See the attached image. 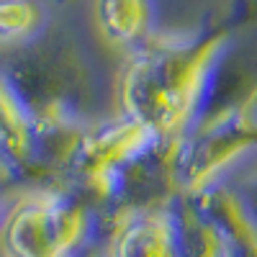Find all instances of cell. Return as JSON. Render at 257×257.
<instances>
[{
    "label": "cell",
    "mask_w": 257,
    "mask_h": 257,
    "mask_svg": "<svg viewBox=\"0 0 257 257\" xmlns=\"http://www.w3.org/2000/svg\"><path fill=\"white\" fill-rule=\"evenodd\" d=\"M0 170L13 180H31L44 173L34 128L0 82Z\"/></svg>",
    "instance_id": "cell-8"
},
{
    "label": "cell",
    "mask_w": 257,
    "mask_h": 257,
    "mask_svg": "<svg viewBox=\"0 0 257 257\" xmlns=\"http://www.w3.org/2000/svg\"><path fill=\"white\" fill-rule=\"evenodd\" d=\"M0 82L34 128L44 167H62L75 139L88 132L90 75L64 34L0 44Z\"/></svg>",
    "instance_id": "cell-3"
},
{
    "label": "cell",
    "mask_w": 257,
    "mask_h": 257,
    "mask_svg": "<svg viewBox=\"0 0 257 257\" xmlns=\"http://www.w3.org/2000/svg\"><path fill=\"white\" fill-rule=\"evenodd\" d=\"M41 8L34 0H0V44H21L39 34Z\"/></svg>",
    "instance_id": "cell-10"
},
{
    "label": "cell",
    "mask_w": 257,
    "mask_h": 257,
    "mask_svg": "<svg viewBox=\"0 0 257 257\" xmlns=\"http://www.w3.org/2000/svg\"><path fill=\"white\" fill-rule=\"evenodd\" d=\"M254 3H257V0H254Z\"/></svg>",
    "instance_id": "cell-13"
},
{
    "label": "cell",
    "mask_w": 257,
    "mask_h": 257,
    "mask_svg": "<svg viewBox=\"0 0 257 257\" xmlns=\"http://www.w3.org/2000/svg\"><path fill=\"white\" fill-rule=\"evenodd\" d=\"M90 234V211L77 193L41 188L21 196L0 224L6 257H80Z\"/></svg>",
    "instance_id": "cell-5"
},
{
    "label": "cell",
    "mask_w": 257,
    "mask_h": 257,
    "mask_svg": "<svg viewBox=\"0 0 257 257\" xmlns=\"http://www.w3.org/2000/svg\"><path fill=\"white\" fill-rule=\"evenodd\" d=\"M249 149H257V77L224 52L183 137V196L211 188Z\"/></svg>",
    "instance_id": "cell-4"
},
{
    "label": "cell",
    "mask_w": 257,
    "mask_h": 257,
    "mask_svg": "<svg viewBox=\"0 0 257 257\" xmlns=\"http://www.w3.org/2000/svg\"><path fill=\"white\" fill-rule=\"evenodd\" d=\"M237 196H239V201H242V206L247 211V216L257 226V173L242 183V188L237 190Z\"/></svg>",
    "instance_id": "cell-11"
},
{
    "label": "cell",
    "mask_w": 257,
    "mask_h": 257,
    "mask_svg": "<svg viewBox=\"0 0 257 257\" xmlns=\"http://www.w3.org/2000/svg\"><path fill=\"white\" fill-rule=\"evenodd\" d=\"M180 155L183 139L155 134L121 116L82 132L62 170L100 206L108 224L180 198Z\"/></svg>",
    "instance_id": "cell-2"
},
{
    "label": "cell",
    "mask_w": 257,
    "mask_h": 257,
    "mask_svg": "<svg viewBox=\"0 0 257 257\" xmlns=\"http://www.w3.org/2000/svg\"><path fill=\"white\" fill-rule=\"evenodd\" d=\"M188 198L211 226L219 257H257V226L247 216L237 190L213 183Z\"/></svg>",
    "instance_id": "cell-7"
},
{
    "label": "cell",
    "mask_w": 257,
    "mask_h": 257,
    "mask_svg": "<svg viewBox=\"0 0 257 257\" xmlns=\"http://www.w3.org/2000/svg\"><path fill=\"white\" fill-rule=\"evenodd\" d=\"M257 18L254 0H237L190 36H149L132 49L118 80L121 116L162 137L183 139L229 39Z\"/></svg>",
    "instance_id": "cell-1"
},
{
    "label": "cell",
    "mask_w": 257,
    "mask_h": 257,
    "mask_svg": "<svg viewBox=\"0 0 257 257\" xmlns=\"http://www.w3.org/2000/svg\"><path fill=\"white\" fill-rule=\"evenodd\" d=\"M52 3H57V6H64V3H72V0H52Z\"/></svg>",
    "instance_id": "cell-12"
},
{
    "label": "cell",
    "mask_w": 257,
    "mask_h": 257,
    "mask_svg": "<svg viewBox=\"0 0 257 257\" xmlns=\"http://www.w3.org/2000/svg\"><path fill=\"white\" fill-rule=\"evenodd\" d=\"M93 13L100 34L116 47L137 49L149 39V0H93Z\"/></svg>",
    "instance_id": "cell-9"
},
{
    "label": "cell",
    "mask_w": 257,
    "mask_h": 257,
    "mask_svg": "<svg viewBox=\"0 0 257 257\" xmlns=\"http://www.w3.org/2000/svg\"><path fill=\"white\" fill-rule=\"evenodd\" d=\"M178 201L160 208L123 213L108 221L105 257H178L180 216Z\"/></svg>",
    "instance_id": "cell-6"
}]
</instances>
